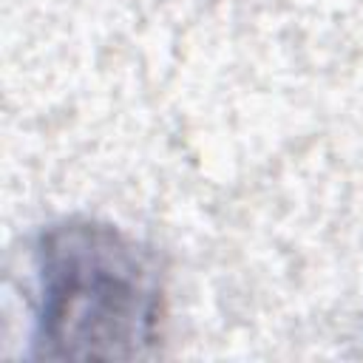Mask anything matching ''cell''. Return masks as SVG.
I'll list each match as a JSON object with an SVG mask.
<instances>
[{
    "label": "cell",
    "mask_w": 363,
    "mask_h": 363,
    "mask_svg": "<svg viewBox=\"0 0 363 363\" xmlns=\"http://www.w3.org/2000/svg\"><path fill=\"white\" fill-rule=\"evenodd\" d=\"M31 357L136 360L164 323V278L133 235L96 218H60L34 250Z\"/></svg>",
    "instance_id": "cell-1"
}]
</instances>
